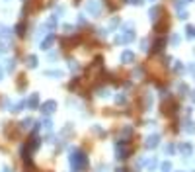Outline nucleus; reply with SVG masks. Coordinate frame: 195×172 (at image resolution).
<instances>
[{"label": "nucleus", "instance_id": "f257e3e1", "mask_svg": "<svg viewBox=\"0 0 195 172\" xmlns=\"http://www.w3.org/2000/svg\"><path fill=\"white\" fill-rule=\"evenodd\" d=\"M68 160H70V166L74 170H86V168H88V157L80 151H72Z\"/></svg>", "mask_w": 195, "mask_h": 172}, {"label": "nucleus", "instance_id": "f03ea898", "mask_svg": "<svg viewBox=\"0 0 195 172\" xmlns=\"http://www.w3.org/2000/svg\"><path fill=\"white\" fill-rule=\"evenodd\" d=\"M86 10L92 14V16H100L102 14V4H100V0H88V4H86Z\"/></svg>", "mask_w": 195, "mask_h": 172}, {"label": "nucleus", "instance_id": "7ed1b4c3", "mask_svg": "<svg viewBox=\"0 0 195 172\" xmlns=\"http://www.w3.org/2000/svg\"><path fill=\"white\" fill-rule=\"evenodd\" d=\"M115 151H117V159H119V160H123V159L129 157V151L123 147V141H117V143H115Z\"/></svg>", "mask_w": 195, "mask_h": 172}, {"label": "nucleus", "instance_id": "20e7f679", "mask_svg": "<svg viewBox=\"0 0 195 172\" xmlns=\"http://www.w3.org/2000/svg\"><path fill=\"white\" fill-rule=\"evenodd\" d=\"M158 143H160V135H148V137H146V143H144V147H146V149H156V147H158Z\"/></svg>", "mask_w": 195, "mask_h": 172}, {"label": "nucleus", "instance_id": "39448f33", "mask_svg": "<svg viewBox=\"0 0 195 172\" xmlns=\"http://www.w3.org/2000/svg\"><path fill=\"white\" fill-rule=\"evenodd\" d=\"M57 110V102H53V100H49V102H45L43 106H41V112L45 113V115H49V113H53Z\"/></svg>", "mask_w": 195, "mask_h": 172}, {"label": "nucleus", "instance_id": "423d86ee", "mask_svg": "<svg viewBox=\"0 0 195 172\" xmlns=\"http://www.w3.org/2000/svg\"><path fill=\"white\" fill-rule=\"evenodd\" d=\"M53 41H55V35H53V33H51V35H47L45 39L41 41V49H43V51H47V49L53 45Z\"/></svg>", "mask_w": 195, "mask_h": 172}, {"label": "nucleus", "instance_id": "0eeeda50", "mask_svg": "<svg viewBox=\"0 0 195 172\" xmlns=\"http://www.w3.org/2000/svg\"><path fill=\"white\" fill-rule=\"evenodd\" d=\"M39 145H41V141H39L37 139V137H31V141H29V143H27V151H29V152H31V151H37V149H39Z\"/></svg>", "mask_w": 195, "mask_h": 172}, {"label": "nucleus", "instance_id": "6e6552de", "mask_svg": "<svg viewBox=\"0 0 195 172\" xmlns=\"http://www.w3.org/2000/svg\"><path fill=\"white\" fill-rule=\"evenodd\" d=\"M183 131H187V133H195V123L191 121L189 117L183 119Z\"/></svg>", "mask_w": 195, "mask_h": 172}, {"label": "nucleus", "instance_id": "1a4fd4ad", "mask_svg": "<svg viewBox=\"0 0 195 172\" xmlns=\"http://www.w3.org/2000/svg\"><path fill=\"white\" fill-rule=\"evenodd\" d=\"M178 149H180L182 155H191V152H193V145H191V143H182Z\"/></svg>", "mask_w": 195, "mask_h": 172}, {"label": "nucleus", "instance_id": "9d476101", "mask_svg": "<svg viewBox=\"0 0 195 172\" xmlns=\"http://www.w3.org/2000/svg\"><path fill=\"white\" fill-rule=\"evenodd\" d=\"M27 106L31 108V110H35V108L39 106V94H31V96H29V100H27Z\"/></svg>", "mask_w": 195, "mask_h": 172}, {"label": "nucleus", "instance_id": "9b49d317", "mask_svg": "<svg viewBox=\"0 0 195 172\" xmlns=\"http://www.w3.org/2000/svg\"><path fill=\"white\" fill-rule=\"evenodd\" d=\"M133 61H135V55L131 51H123L121 53V63H133Z\"/></svg>", "mask_w": 195, "mask_h": 172}, {"label": "nucleus", "instance_id": "f8f14e48", "mask_svg": "<svg viewBox=\"0 0 195 172\" xmlns=\"http://www.w3.org/2000/svg\"><path fill=\"white\" fill-rule=\"evenodd\" d=\"M148 16H150V20H152V22H156V20H158V16H160V8H158V6H154V8H150V12H148Z\"/></svg>", "mask_w": 195, "mask_h": 172}, {"label": "nucleus", "instance_id": "ddd939ff", "mask_svg": "<svg viewBox=\"0 0 195 172\" xmlns=\"http://www.w3.org/2000/svg\"><path fill=\"white\" fill-rule=\"evenodd\" d=\"M160 172H172V162H168V160L160 162Z\"/></svg>", "mask_w": 195, "mask_h": 172}, {"label": "nucleus", "instance_id": "4468645a", "mask_svg": "<svg viewBox=\"0 0 195 172\" xmlns=\"http://www.w3.org/2000/svg\"><path fill=\"white\" fill-rule=\"evenodd\" d=\"M27 66H29V69H35V66H37V57H35V55H29V57H27Z\"/></svg>", "mask_w": 195, "mask_h": 172}, {"label": "nucleus", "instance_id": "2eb2a0df", "mask_svg": "<svg viewBox=\"0 0 195 172\" xmlns=\"http://www.w3.org/2000/svg\"><path fill=\"white\" fill-rule=\"evenodd\" d=\"M45 76H53V78H63V71H47Z\"/></svg>", "mask_w": 195, "mask_h": 172}, {"label": "nucleus", "instance_id": "dca6fc26", "mask_svg": "<svg viewBox=\"0 0 195 172\" xmlns=\"http://www.w3.org/2000/svg\"><path fill=\"white\" fill-rule=\"evenodd\" d=\"M45 26L49 27V29H53V27L57 26V16H51V18L47 20V24H45Z\"/></svg>", "mask_w": 195, "mask_h": 172}, {"label": "nucleus", "instance_id": "f3484780", "mask_svg": "<svg viewBox=\"0 0 195 172\" xmlns=\"http://www.w3.org/2000/svg\"><path fill=\"white\" fill-rule=\"evenodd\" d=\"M125 100H127V98H125V94H117V96H115V104H117V106H123Z\"/></svg>", "mask_w": 195, "mask_h": 172}, {"label": "nucleus", "instance_id": "a211bd4d", "mask_svg": "<svg viewBox=\"0 0 195 172\" xmlns=\"http://www.w3.org/2000/svg\"><path fill=\"white\" fill-rule=\"evenodd\" d=\"M26 108V102H20V104H16V106H12V112L14 113H18V112H22Z\"/></svg>", "mask_w": 195, "mask_h": 172}, {"label": "nucleus", "instance_id": "6ab92c4d", "mask_svg": "<svg viewBox=\"0 0 195 172\" xmlns=\"http://www.w3.org/2000/svg\"><path fill=\"white\" fill-rule=\"evenodd\" d=\"M131 133H133L131 127H123V131H121V137H123V139L121 141H125V137H131Z\"/></svg>", "mask_w": 195, "mask_h": 172}, {"label": "nucleus", "instance_id": "aec40b11", "mask_svg": "<svg viewBox=\"0 0 195 172\" xmlns=\"http://www.w3.org/2000/svg\"><path fill=\"white\" fill-rule=\"evenodd\" d=\"M162 49H164V39H158V41L154 43V51L158 53V51H162Z\"/></svg>", "mask_w": 195, "mask_h": 172}, {"label": "nucleus", "instance_id": "412c9836", "mask_svg": "<svg viewBox=\"0 0 195 172\" xmlns=\"http://www.w3.org/2000/svg\"><path fill=\"white\" fill-rule=\"evenodd\" d=\"M31 125H33V119L31 117H27V119L22 121V127H26V129H27V127H31Z\"/></svg>", "mask_w": 195, "mask_h": 172}, {"label": "nucleus", "instance_id": "4be33fe9", "mask_svg": "<svg viewBox=\"0 0 195 172\" xmlns=\"http://www.w3.org/2000/svg\"><path fill=\"white\" fill-rule=\"evenodd\" d=\"M146 168H148V170H154V168H156V160L154 159L146 160Z\"/></svg>", "mask_w": 195, "mask_h": 172}, {"label": "nucleus", "instance_id": "5701e85b", "mask_svg": "<svg viewBox=\"0 0 195 172\" xmlns=\"http://www.w3.org/2000/svg\"><path fill=\"white\" fill-rule=\"evenodd\" d=\"M174 6H176V10H183V0H174Z\"/></svg>", "mask_w": 195, "mask_h": 172}, {"label": "nucleus", "instance_id": "b1692460", "mask_svg": "<svg viewBox=\"0 0 195 172\" xmlns=\"http://www.w3.org/2000/svg\"><path fill=\"white\" fill-rule=\"evenodd\" d=\"M164 151L168 152V155H172V152L176 151V145H172V143H170V145H166V147H164Z\"/></svg>", "mask_w": 195, "mask_h": 172}, {"label": "nucleus", "instance_id": "393cba45", "mask_svg": "<svg viewBox=\"0 0 195 172\" xmlns=\"http://www.w3.org/2000/svg\"><path fill=\"white\" fill-rule=\"evenodd\" d=\"M185 31H187V37H195V27L193 26H187Z\"/></svg>", "mask_w": 195, "mask_h": 172}, {"label": "nucleus", "instance_id": "a878e982", "mask_svg": "<svg viewBox=\"0 0 195 172\" xmlns=\"http://www.w3.org/2000/svg\"><path fill=\"white\" fill-rule=\"evenodd\" d=\"M170 41H172V45H178V43L182 41V37H180V35H172V37H170Z\"/></svg>", "mask_w": 195, "mask_h": 172}, {"label": "nucleus", "instance_id": "bb28decb", "mask_svg": "<svg viewBox=\"0 0 195 172\" xmlns=\"http://www.w3.org/2000/svg\"><path fill=\"white\" fill-rule=\"evenodd\" d=\"M41 125L45 127V129H51V127H53V121H51V119H43V123H41Z\"/></svg>", "mask_w": 195, "mask_h": 172}, {"label": "nucleus", "instance_id": "cd10ccee", "mask_svg": "<svg viewBox=\"0 0 195 172\" xmlns=\"http://www.w3.org/2000/svg\"><path fill=\"white\" fill-rule=\"evenodd\" d=\"M68 66H70V71H74V73L78 71V65H76V61H70V63H68Z\"/></svg>", "mask_w": 195, "mask_h": 172}, {"label": "nucleus", "instance_id": "c85d7f7f", "mask_svg": "<svg viewBox=\"0 0 195 172\" xmlns=\"http://www.w3.org/2000/svg\"><path fill=\"white\" fill-rule=\"evenodd\" d=\"M109 26H111V27H113V29H115V27H117V26H119V18H113V20H111V22H109Z\"/></svg>", "mask_w": 195, "mask_h": 172}, {"label": "nucleus", "instance_id": "c756f323", "mask_svg": "<svg viewBox=\"0 0 195 172\" xmlns=\"http://www.w3.org/2000/svg\"><path fill=\"white\" fill-rule=\"evenodd\" d=\"M178 18H180V20H185V18H187V12H185V10H180Z\"/></svg>", "mask_w": 195, "mask_h": 172}, {"label": "nucleus", "instance_id": "7c9ffc66", "mask_svg": "<svg viewBox=\"0 0 195 172\" xmlns=\"http://www.w3.org/2000/svg\"><path fill=\"white\" fill-rule=\"evenodd\" d=\"M182 69H183V66H182V63H180V61H176V63H174V71H178V73H180Z\"/></svg>", "mask_w": 195, "mask_h": 172}, {"label": "nucleus", "instance_id": "2f4dec72", "mask_svg": "<svg viewBox=\"0 0 195 172\" xmlns=\"http://www.w3.org/2000/svg\"><path fill=\"white\" fill-rule=\"evenodd\" d=\"M98 94L104 98V96H107V94H109V90H107V88H102V90H98Z\"/></svg>", "mask_w": 195, "mask_h": 172}, {"label": "nucleus", "instance_id": "473e14b6", "mask_svg": "<svg viewBox=\"0 0 195 172\" xmlns=\"http://www.w3.org/2000/svg\"><path fill=\"white\" fill-rule=\"evenodd\" d=\"M141 49H143V51H146V49H148V41H146V39L141 41Z\"/></svg>", "mask_w": 195, "mask_h": 172}, {"label": "nucleus", "instance_id": "72a5a7b5", "mask_svg": "<svg viewBox=\"0 0 195 172\" xmlns=\"http://www.w3.org/2000/svg\"><path fill=\"white\" fill-rule=\"evenodd\" d=\"M14 66H16V61H8V71H14Z\"/></svg>", "mask_w": 195, "mask_h": 172}, {"label": "nucleus", "instance_id": "f704fd0d", "mask_svg": "<svg viewBox=\"0 0 195 172\" xmlns=\"http://www.w3.org/2000/svg\"><path fill=\"white\" fill-rule=\"evenodd\" d=\"M127 2H129V4H141L143 0H127Z\"/></svg>", "mask_w": 195, "mask_h": 172}, {"label": "nucleus", "instance_id": "c9c22d12", "mask_svg": "<svg viewBox=\"0 0 195 172\" xmlns=\"http://www.w3.org/2000/svg\"><path fill=\"white\" fill-rule=\"evenodd\" d=\"M189 73H191V74H195V65H189Z\"/></svg>", "mask_w": 195, "mask_h": 172}, {"label": "nucleus", "instance_id": "e433bc0d", "mask_svg": "<svg viewBox=\"0 0 195 172\" xmlns=\"http://www.w3.org/2000/svg\"><path fill=\"white\" fill-rule=\"evenodd\" d=\"M115 172H125V168H117V170Z\"/></svg>", "mask_w": 195, "mask_h": 172}, {"label": "nucleus", "instance_id": "4c0bfd02", "mask_svg": "<svg viewBox=\"0 0 195 172\" xmlns=\"http://www.w3.org/2000/svg\"><path fill=\"white\" fill-rule=\"evenodd\" d=\"M4 172H12V170H10V168H8V166H6V168H4Z\"/></svg>", "mask_w": 195, "mask_h": 172}, {"label": "nucleus", "instance_id": "58836bf2", "mask_svg": "<svg viewBox=\"0 0 195 172\" xmlns=\"http://www.w3.org/2000/svg\"><path fill=\"white\" fill-rule=\"evenodd\" d=\"M2 74H4V73H2V69H0V78H2Z\"/></svg>", "mask_w": 195, "mask_h": 172}, {"label": "nucleus", "instance_id": "ea45409f", "mask_svg": "<svg viewBox=\"0 0 195 172\" xmlns=\"http://www.w3.org/2000/svg\"><path fill=\"white\" fill-rule=\"evenodd\" d=\"M193 102H195V92H193Z\"/></svg>", "mask_w": 195, "mask_h": 172}, {"label": "nucleus", "instance_id": "a19ab883", "mask_svg": "<svg viewBox=\"0 0 195 172\" xmlns=\"http://www.w3.org/2000/svg\"><path fill=\"white\" fill-rule=\"evenodd\" d=\"M150 2H156V0H150Z\"/></svg>", "mask_w": 195, "mask_h": 172}, {"label": "nucleus", "instance_id": "79ce46f5", "mask_svg": "<svg viewBox=\"0 0 195 172\" xmlns=\"http://www.w3.org/2000/svg\"><path fill=\"white\" fill-rule=\"evenodd\" d=\"M180 172H182V170H180Z\"/></svg>", "mask_w": 195, "mask_h": 172}, {"label": "nucleus", "instance_id": "37998d69", "mask_svg": "<svg viewBox=\"0 0 195 172\" xmlns=\"http://www.w3.org/2000/svg\"><path fill=\"white\" fill-rule=\"evenodd\" d=\"M193 172H195V170H193Z\"/></svg>", "mask_w": 195, "mask_h": 172}]
</instances>
